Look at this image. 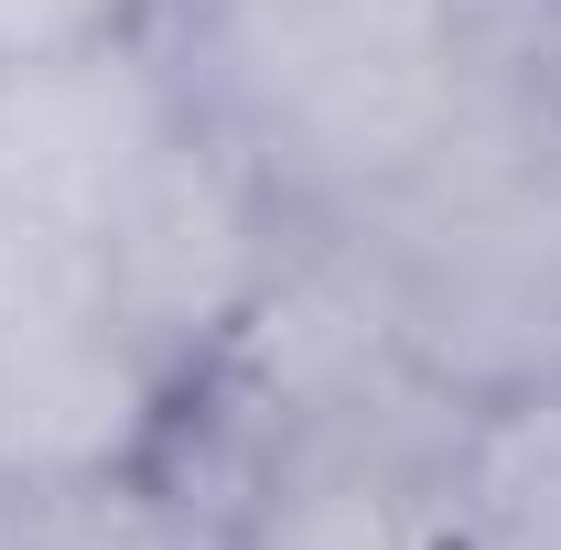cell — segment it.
I'll use <instances>...</instances> for the list:
<instances>
[{
	"label": "cell",
	"mask_w": 561,
	"mask_h": 550,
	"mask_svg": "<svg viewBox=\"0 0 561 550\" xmlns=\"http://www.w3.org/2000/svg\"><path fill=\"white\" fill-rule=\"evenodd\" d=\"M140 44L291 227H346L421 184L496 76L454 0H140Z\"/></svg>",
	"instance_id": "1"
},
{
	"label": "cell",
	"mask_w": 561,
	"mask_h": 550,
	"mask_svg": "<svg viewBox=\"0 0 561 550\" xmlns=\"http://www.w3.org/2000/svg\"><path fill=\"white\" fill-rule=\"evenodd\" d=\"M302 249V227L271 206V184L206 140L195 119L173 130V151L130 184V206L87 238V302L173 378V400L238 345V324L271 302L280 260Z\"/></svg>",
	"instance_id": "2"
},
{
	"label": "cell",
	"mask_w": 561,
	"mask_h": 550,
	"mask_svg": "<svg viewBox=\"0 0 561 550\" xmlns=\"http://www.w3.org/2000/svg\"><path fill=\"white\" fill-rule=\"evenodd\" d=\"M173 130H184V98L130 22L87 55L0 76V195L87 260V238L130 206V184L173 151Z\"/></svg>",
	"instance_id": "3"
},
{
	"label": "cell",
	"mask_w": 561,
	"mask_h": 550,
	"mask_svg": "<svg viewBox=\"0 0 561 550\" xmlns=\"http://www.w3.org/2000/svg\"><path fill=\"white\" fill-rule=\"evenodd\" d=\"M454 496L476 550H561V367L454 421Z\"/></svg>",
	"instance_id": "4"
},
{
	"label": "cell",
	"mask_w": 561,
	"mask_h": 550,
	"mask_svg": "<svg viewBox=\"0 0 561 550\" xmlns=\"http://www.w3.org/2000/svg\"><path fill=\"white\" fill-rule=\"evenodd\" d=\"M130 22H140V0H0V76L87 55V44H108Z\"/></svg>",
	"instance_id": "5"
},
{
	"label": "cell",
	"mask_w": 561,
	"mask_h": 550,
	"mask_svg": "<svg viewBox=\"0 0 561 550\" xmlns=\"http://www.w3.org/2000/svg\"><path fill=\"white\" fill-rule=\"evenodd\" d=\"M496 76H507V98H518V108L540 119V140L561 151V0H551V11H529V22L507 33Z\"/></svg>",
	"instance_id": "6"
},
{
	"label": "cell",
	"mask_w": 561,
	"mask_h": 550,
	"mask_svg": "<svg viewBox=\"0 0 561 550\" xmlns=\"http://www.w3.org/2000/svg\"><path fill=\"white\" fill-rule=\"evenodd\" d=\"M529 11H551V0H454V22H465V33H476V55H507V33H518V22H529Z\"/></svg>",
	"instance_id": "7"
}]
</instances>
